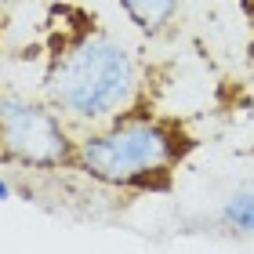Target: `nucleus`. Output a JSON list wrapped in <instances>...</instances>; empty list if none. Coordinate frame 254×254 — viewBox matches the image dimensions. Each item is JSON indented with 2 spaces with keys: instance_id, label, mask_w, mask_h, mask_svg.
Returning a JSON list of instances; mask_svg holds the SVG:
<instances>
[{
  "instance_id": "nucleus-1",
  "label": "nucleus",
  "mask_w": 254,
  "mask_h": 254,
  "mask_svg": "<svg viewBox=\"0 0 254 254\" xmlns=\"http://www.w3.org/2000/svg\"><path fill=\"white\" fill-rule=\"evenodd\" d=\"M40 95L76 131H87L120 113L142 109L145 65L117 33L80 26L51 48L40 73Z\"/></svg>"
},
{
  "instance_id": "nucleus-2",
  "label": "nucleus",
  "mask_w": 254,
  "mask_h": 254,
  "mask_svg": "<svg viewBox=\"0 0 254 254\" xmlns=\"http://www.w3.org/2000/svg\"><path fill=\"white\" fill-rule=\"evenodd\" d=\"M189 149L192 138L178 120L131 109L76 134L73 171L106 189H167Z\"/></svg>"
},
{
  "instance_id": "nucleus-3",
  "label": "nucleus",
  "mask_w": 254,
  "mask_h": 254,
  "mask_svg": "<svg viewBox=\"0 0 254 254\" xmlns=\"http://www.w3.org/2000/svg\"><path fill=\"white\" fill-rule=\"evenodd\" d=\"M76 134L44 95L0 91V167L73 171Z\"/></svg>"
},
{
  "instance_id": "nucleus-6",
  "label": "nucleus",
  "mask_w": 254,
  "mask_h": 254,
  "mask_svg": "<svg viewBox=\"0 0 254 254\" xmlns=\"http://www.w3.org/2000/svg\"><path fill=\"white\" fill-rule=\"evenodd\" d=\"M7 200H15V182L0 171V203H7Z\"/></svg>"
},
{
  "instance_id": "nucleus-4",
  "label": "nucleus",
  "mask_w": 254,
  "mask_h": 254,
  "mask_svg": "<svg viewBox=\"0 0 254 254\" xmlns=\"http://www.w3.org/2000/svg\"><path fill=\"white\" fill-rule=\"evenodd\" d=\"M117 7H120V15L131 22L142 37L156 40V37H164V33L178 22L186 0H117Z\"/></svg>"
},
{
  "instance_id": "nucleus-5",
  "label": "nucleus",
  "mask_w": 254,
  "mask_h": 254,
  "mask_svg": "<svg viewBox=\"0 0 254 254\" xmlns=\"http://www.w3.org/2000/svg\"><path fill=\"white\" fill-rule=\"evenodd\" d=\"M222 225L240 236H254V189H236L222 203Z\"/></svg>"
}]
</instances>
